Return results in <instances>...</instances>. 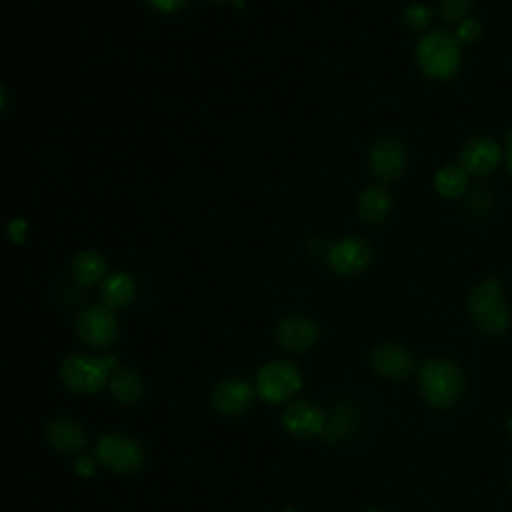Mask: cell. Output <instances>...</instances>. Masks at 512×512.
<instances>
[{
	"label": "cell",
	"mask_w": 512,
	"mask_h": 512,
	"mask_svg": "<svg viewBox=\"0 0 512 512\" xmlns=\"http://www.w3.org/2000/svg\"><path fill=\"white\" fill-rule=\"evenodd\" d=\"M116 364L114 356L96 358L88 354H70L60 366V380L70 392L96 394L108 384L110 370Z\"/></svg>",
	"instance_id": "4"
},
{
	"label": "cell",
	"mask_w": 512,
	"mask_h": 512,
	"mask_svg": "<svg viewBox=\"0 0 512 512\" xmlns=\"http://www.w3.org/2000/svg\"><path fill=\"white\" fill-rule=\"evenodd\" d=\"M474 0H440L438 12L444 22H460L472 10Z\"/></svg>",
	"instance_id": "23"
},
{
	"label": "cell",
	"mask_w": 512,
	"mask_h": 512,
	"mask_svg": "<svg viewBox=\"0 0 512 512\" xmlns=\"http://www.w3.org/2000/svg\"><path fill=\"white\" fill-rule=\"evenodd\" d=\"M276 340L290 352H306L318 340V326L302 314H290L276 326Z\"/></svg>",
	"instance_id": "14"
},
{
	"label": "cell",
	"mask_w": 512,
	"mask_h": 512,
	"mask_svg": "<svg viewBox=\"0 0 512 512\" xmlns=\"http://www.w3.org/2000/svg\"><path fill=\"white\" fill-rule=\"evenodd\" d=\"M468 310L474 324L490 336H500L510 326V310L496 278H486L470 290Z\"/></svg>",
	"instance_id": "3"
},
{
	"label": "cell",
	"mask_w": 512,
	"mask_h": 512,
	"mask_svg": "<svg viewBox=\"0 0 512 512\" xmlns=\"http://www.w3.org/2000/svg\"><path fill=\"white\" fill-rule=\"evenodd\" d=\"M156 10L160 12H176L180 8H184V4L188 0H148Z\"/></svg>",
	"instance_id": "28"
},
{
	"label": "cell",
	"mask_w": 512,
	"mask_h": 512,
	"mask_svg": "<svg viewBox=\"0 0 512 512\" xmlns=\"http://www.w3.org/2000/svg\"><path fill=\"white\" fill-rule=\"evenodd\" d=\"M504 156H506V168H508V172L512 174V132L506 134V150H504Z\"/></svg>",
	"instance_id": "29"
},
{
	"label": "cell",
	"mask_w": 512,
	"mask_h": 512,
	"mask_svg": "<svg viewBox=\"0 0 512 512\" xmlns=\"http://www.w3.org/2000/svg\"><path fill=\"white\" fill-rule=\"evenodd\" d=\"M302 388V374L290 360H272L258 370L256 392L266 404L292 400Z\"/></svg>",
	"instance_id": "5"
},
{
	"label": "cell",
	"mask_w": 512,
	"mask_h": 512,
	"mask_svg": "<svg viewBox=\"0 0 512 512\" xmlns=\"http://www.w3.org/2000/svg\"><path fill=\"white\" fill-rule=\"evenodd\" d=\"M402 20H404V24H406L410 30L420 32V30L428 28V24H430V20H432V10H430L426 4H422V2H412V4H408V6L404 8Z\"/></svg>",
	"instance_id": "22"
},
{
	"label": "cell",
	"mask_w": 512,
	"mask_h": 512,
	"mask_svg": "<svg viewBox=\"0 0 512 512\" xmlns=\"http://www.w3.org/2000/svg\"><path fill=\"white\" fill-rule=\"evenodd\" d=\"M96 458L94 456H80L76 462H74V472L78 476H92L96 472Z\"/></svg>",
	"instance_id": "26"
},
{
	"label": "cell",
	"mask_w": 512,
	"mask_h": 512,
	"mask_svg": "<svg viewBox=\"0 0 512 512\" xmlns=\"http://www.w3.org/2000/svg\"><path fill=\"white\" fill-rule=\"evenodd\" d=\"M76 334L88 348H108L116 342L118 322L106 304H92L84 308L76 318Z\"/></svg>",
	"instance_id": "7"
},
{
	"label": "cell",
	"mask_w": 512,
	"mask_h": 512,
	"mask_svg": "<svg viewBox=\"0 0 512 512\" xmlns=\"http://www.w3.org/2000/svg\"><path fill=\"white\" fill-rule=\"evenodd\" d=\"M390 206H392V196L380 184L368 186L358 196V214L366 222H382L388 216Z\"/></svg>",
	"instance_id": "17"
},
{
	"label": "cell",
	"mask_w": 512,
	"mask_h": 512,
	"mask_svg": "<svg viewBox=\"0 0 512 512\" xmlns=\"http://www.w3.org/2000/svg\"><path fill=\"white\" fill-rule=\"evenodd\" d=\"M134 296H136V286L128 274L116 272L104 278L102 298L108 308H124L134 300Z\"/></svg>",
	"instance_id": "19"
},
{
	"label": "cell",
	"mask_w": 512,
	"mask_h": 512,
	"mask_svg": "<svg viewBox=\"0 0 512 512\" xmlns=\"http://www.w3.org/2000/svg\"><path fill=\"white\" fill-rule=\"evenodd\" d=\"M94 458L112 472L130 474L142 466L144 452L134 438L122 432H106L94 442Z\"/></svg>",
	"instance_id": "6"
},
{
	"label": "cell",
	"mask_w": 512,
	"mask_h": 512,
	"mask_svg": "<svg viewBox=\"0 0 512 512\" xmlns=\"http://www.w3.org/2000/svg\"><path fill=\"white\" fill-rule=\"evenodd\" d=\"M26 222L22 218H14L10 224H8V236L12 242H22L26 238Z\"/></svg>",
	"instance_id": "27"
},
{
	"label": "cell",
	"mask_w": 512,
	"mask_h": 512,
	"mask_svg": "<svg viewBox=\"0 0 512 512\" xmlns=\"http://www.w3.org/2000/svg\"><path fill=\"white\" fill-rule=\"evenodd\" d=\"M108 386L112 396L122 404H132L142 396V378L122 364H116L110 370Z\"/></svg>",
	"instance_id": "16"
},
{
	"label": "cell",
	"mask_w": 512,
	"mask_h": 512,
	"mask_svg": "<svg viewBox=\"0 0 512 512\" xmlns=\"http://www.w3.org/2000/svg\"><path fill=\"white\" fill-rule=\"evenodd\" d=\"M500 146L488 136L470 138L458 154V166L470 176H488L500 162Z\"/></svg>",
	"instance_id": "9"
},
{
	"label": "cell",
	"mask_w": 512,
	"mask_h": 512,
	"mask_svg": "<svg viewBox=\"0 0 512 512\" xmlns=\"http://www.w3.org/2000/svg\"><path fill=\"white\" fill-rule=\"evenodd\" d=\"M106 274V260L96 250H84L72 260V278L80 286H94Z\"/></svg>",
	"instance_id": "18"
},
{
	"label": "cell",
	"mask_w": 512,
	"mask_h": 512,
	"mask_svg": "<svg viewBox=\"0 0 512 512\" xmlns=\"http://www.w3.org/2000/svg\"><path fill=\"white\" fill-rule=\"evenodd\" d=\"M4 106H6V90H4V86L0 84V112L4 110Z\"/></svg>",
	"instance_id": "30"
},
{
	"label": "cell",
	"mask_w": 512,
	"mask_h": 512,
	"mask_svg": "<svg viewBox=\"0 0 512 512\" xmlns=\"http://www.w3.org/2000/svg\"><path fill=\"white\" fill-rule=\"evenodd\" d=\"M284 512H294V510H284Z\"/></svg>",
	"instance_id": "33"
},
{
	"label": "cell",
	"mask_w": 512,
	"mask_h": 512,
	"mask_svg": "<svg viewBox=\"0 0 512 512\" xmlns=\"http://www.w3.org/2000/svg\"><path fill=\"white\" fill-rule=\"evenodd\" d=\"M368 164H370V174L386 184V182H392L396 180L404 168H406V152H404V146L400 144V140L396 138H382L378 140L372 150H370V158H368Z\"/></svg>",
	"instance_id": "10"
},
{
	"label": "cell",
	"mask_w": 512,
	"mask_h": 512,
	"mask_svg": "<svg viewBox=\"0 0 512 512\" xmlns=\"http://www.w3.org/2000/svg\"><path fill=\"white\" fill-rule=\"evenodd\" d=\"M282 424L296 438H312L322 434L326 426V416L316 404L306 400H294L286 406L282 414Z\"/></svg>",
	"instance_id": "12"
},
{
	"label": "cell",
	"mask_w": 512,
	"mask_h": 512,
	"mask_svg": "<svg viewBox=\"0 0 512 512\" xmlns=\"http://www.w3.org/2000/svg\"><path fill=\"white\" fill-rule=\"evenodd\" d=\"M418 388L432 408H450L464 394V374L448 358H428L418 368Z\"/></svg>",
	"instance_id": "1"
},
{
	"label": "cell",
	"mask_w": 512,
	"mask_h": 512,
	"mask_svg": "<svg viewBox=\"0 0 512 512\" xmlns=\"http://www.w3.org/2000/svg\"><path fill=\"white\" fill-rule=\"evenodd\" d=\"M480 34H482V26L472 18H464L458 22L454 38L458 40V44H472L474 40H478Z\"/></svg>",
	"instance_id": "24"
},
{
	"label": "cell",
	"mask_w": 512,
	"mask_h": 512,
	"mask_svg": "<svg viewBox=\"0 0 512 512\" xmlns=\"http://www.w3.org/2000/svg\"><path fill=\"white\" fill-rule=\"evenodd\" d=\"M370 366L376 374L398 380V378L410 376L416 368V362H414V356L404 346L386 342L372 348Z\"/></svg>",
	"instance_id": "11"
},
{
	"label": "cell",
	"mask_w": 512,
	"mask_h": 512,
	"mask_svg": "<svg viewBox=\"0 0 512 512\" xmlns=\"http://www.w3.org/2000/svg\"><path fill=\"white\" fill-rule=\"evenodd\" d=\"M46 442L62 454H76L86 446V430L72 418H54L44 430Z\"/></svg>",
	"instance_id": "15"
},
{
	"label": "cell",
	"mask_w": 512,
	"mask_h": 512,
	"mask_svg": "<svg viewBox=\"0 0 512 512\" xmlns=\"http://www.w3.org/2000/svg\"><path fill=\"white\" fill-rule=\"evenodd\" d=\"M350 410L346 406H338L332 410V416L326 420V426L322 430V438L324 440H338L344 438L352 428H354V420L350 418Z\"/></svg>",
	"instance_id": "21"
},
{
	"label": "cell",
	"mask_w": 512,
	"mask_h": 512,
	"mask_svg": "<svg viewBox=\"0 0 512 512\" xmlns=\"http://www.w3.org/2000/svg\"><path fill=\"white\" fill-rule=\"evenodd\" d=\"M508 432H510V436H512V416L508 418Z\"/></svg>",
	"instance_id": "31"
},
{
	"label": "cell",
	"mask_w": 512,
	"mask_h": 512,
	"mask_svg": "<svg viewBox=\"0 0 512 512\" xmlns=\"http://www.w3.org/2000/svg\"><path fill=\"white\" fill-rule=\"evenodd\" d=\"M252 400L254 390L242 378H224L212 390V406L224 416H238L246 412Z\"/></svg>",
	"instance_id": "13"
},
{
	"label": "cell",
	"mask_w": 512,
	"mask_h": 512,
	"mask_svg": "<svg viewBox=\"0 0 512 512\" xmlns=\"http://www.w3.org/2000/svg\"><path fill=\"white\" fill-rule=\"evenodd\" d=\"M468 184V174L454 164L442 166L434 176V186L440 196L444 198H458Z\"/></svg>",
	"instance_id": "20"
},
{
	"label": "cell",
	"mask_w": 512,
	"mask_h": 512,
	"mask_svg": "<svg viewBox=\"0 0 512 512\" xmlns=\"http://www.w3.org/2000/svg\"><path fill=\"white\" fill-rule=\"evenodd\" d=\"M326 260L332 272L352 276L372 262V246L364 238H342L328 248Z\"/></svg>",
	"instance_id": "8"
},
{
	"label": "cell",
	"mask_w": 512,
	"mask_h": 512,
	"mask_svg": "<svg viewBox=\"0 0 512 512\" xmlns=\"http://www.w3.org/2000/svg\"><path fill=\"white\" fill-rule=\"evenodd\" d=\"M368 512H378V510H368Z\"/></svg>",
	"instance_id": "32"
},
{
	"label": "cell",
	"mask_w": 512,
	"mask_h": 512,
	"mask_svg": "<svg viewBox=\"0 0 512 512\" xmlns=\"http://www.w3.org/2000/svg\"><path fill=\"white\" fill-rule=\"evenodd\" d=\"M466 208L472 212V214H486L488 208H490V196L484 192V190H474L468 194V200H466Z\"/></svg>",
	"instance_id": "25"
},
{
	"label": "cell",
	"mask_w": 512,
	"mask_h": 512,
	"mask_svg": "<svg viewBox=\"0 0 512 512\" xmlns=\"http://www.w3.org/2000/svg\"><path fill=\"white\" fill-rule=\"evenodd\" d=\"M460 44L446 30L428 32L416 46V62L424 76L448 80L460 68Z\"/></svg>",
	"instance_id": "2"
}]
</instances>
